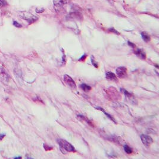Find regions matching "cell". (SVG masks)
Returning <instances> with one entry per match:
<instances>
[{"mask_svg":"<svg viewBox=\"0 0 159 159\" xmlns=\"http://www.w3.org/2000/svg\"><path fill=\"white\" fill-rule=\"evenodd\" d=\"M9 76L3 69H0V79L4 82H8Z\"/></svg>","mask_w":159,"mask_h":159,"instance_id":"7","label":"cell"},{"mask_svg":"<svg viewBox=\"0 0 159 159\" xmlns=\"http://www.w3.org/2000/svg\"><path fill=\"white\" fill-rule=\"evenodd\" d=\"M97 108V109H98V110H100L101 111H102V112H104V114H106V115L107 116V117H108L109 118V119H110L111 120H112V121H113L114 123H116V121H114V118H113V117H112V116H110V114H108V113H106V112H105V111H104V110H103V108Z\"/></svg>","mask_w":159,"mask_h":159,"instance_id":"14","label":"cell"},{"mask_svg":"<svg viewBox=\"0 0 159 159\" xmlns=\"http://www.w3.org/2000/svg\"><path fill=\"white\" fill-rule=\"evenodd\" d=\"M80 86H81V88L82 89L83 91H84L85 92H88V91H90V90H91V87L85 84H81Z\"/></svg>","mask_w":159,"mask_h":159,"instance_id":"12","label":"cell"},{"mask_svg":"<svg viewBox=\"0 0 159 159\" xmlns=\"http://www.w3.org/2000/svg\"><path fill=\"white\" fill-rule=\"evenodd\" d=\"M141 140L142 142L146 147H149L153 142L152 138L147 135L142 134L141 135Z\"/></svg>","mask_w":159,"mask_h":159,"instance_id":"4","label":"cell"},{"mask_svg":"<svg viewBox=\"0 0 159 159\" xmlns=\"http://www.w3.org/2000/svg\"><path fill=\"white\" fill-rule=\"evenodd\" d=\"M69 2V0H53L54 5L57 7H62Z\"/></svg>","mask_w":159,"mask_h":159,"instance_id":"8","label":"cell"},{"mask_svg":"<svg viewBox=\"0 0 159 159\" xmlns=\"http://www.w3.org/2000/svg\"><path fill=\"white\" fill-rule=\"evenodd\" d=\"M124 150L127 154H131L132 153V150L131 147H129L127 145H125L124 146Z\"/></svg>","mask_w":159,"mask_h":159,"instance_id":"13","label":"cell"},{"mask_svg":"<svg viewBox=\"0 0 159 159\" xmlns=\"http://www.w3.org/2000/svg\"><path fill=\"white\" fill-rule=\"evenodd\" d=\"M123 92H124V94H125V95L127 96V97H131V94L129 93V92H127V91L123 90Z\"/></svg>","mask_w":159,"mask_h":159,"instance_id":"17","label":"cell"},{"mask_svg":"<svg viewBox=\"0 0 159 159\" xmlns=\"http://www.w3.org/2000/svg\"><path fill=\"white\" fill-rule=\"evenodd\" d=\"M13 25H14V26H16L17 27H22V25H20V23H18V22H16V21L13 22Z\"/></svg>","mask_w":159,"mask_h":159,"instance_id":"16","label":"cell"},{"mask_svg":"<svg viewBox=\"0 0 159 159\" xmlns=\"http://www.w3.org/2000/svg\"><path fill=\"white\" fill-rule=\"evenodd\" d=\"M63 80L64 82H65V84L69 86L70 88L72 89L76 88V85L75 82L70 76L67 75H64Z\"/></svg>","mask_w":159,"mask_h":159,"instance_id":"3","label":"cell"},{"mask_svg":"<svg viewBox=\"0 0 159 159\" xmlns=\"http://www.w3.org/2000/svg\"><path fill=\"white\" fill-rule=\"evenodd\" d=\"M141 36L144 41L148 42L150 41V36L148 35V34L147 33H146L145 32H142L141 33Z\"/></svg>","mask_w":159,"mask_h":159,"instance_id":"11","label":"cell"},{"mask_svg":"<svg viewBox=\"0 0 159 159\" xmlns=\"http://www.w3.org/2000/svg\"><path fill=\"white\" fill-rule=\"evenodd\" d=\"M128 44H129V45H130V46H131V47H133V48H134V47H135V45H134V44H133V43H132V42H128Z\"/></svg>","mask_w":159,"mask_h":159,"instance_id":"21","label":"cell"},{"mask_svg":"<svg viewBox=\"0 0 159 159\" xmlns=\"http://www.w3.org/2000/svg\"><path fill=\"white\" fill-rule=\"evenodd\" d=\"M91 61H92V64H93V65L95 66V67H96V68H97L98 67V65H97V63L95 62V60H94V59H92V58H91Z\"/></svg>","mask_w":159,"mask_h":159,"instance_id":"18","label":"cell"},{"mask_svg":"<svg viewBox=\"0 0 159 159\" xmlns=\"http://www.w3.org/2000/svg\"><path fill=\"white\" fill-rule=\"evenodd\" d=\"M5 134H0V141L3 140V138L5 137Z\"/></svg>","mask_w":159,"mask_h":159,"instance_id":"20","label":"cell"},{"mask_svg":"<svg viewBox=\"0 0 159 159\" xmlns=\"http://www.w3.org/2000/svg\"><path fill=\"white\" fill-rule=\"evenodd\" d=\"M110 31H111V32H115V33H116H116H117V34H119V32H117V31H115V30H114V29H110Z\"/></svg>","mask_w":159,"mask_h":159,"instance_id":"22","label":"cell"},{"mask_svg":"<svg viewBox=\"0 0 159 159\" xmlns=\"http://www.w3.org/2000/svg\"><path fill=\"white\" fill-rule=\"evenodd\" d=\"M7 5V3L5 0H0V7Z\"/></svg>","mask_w":159,"mask_h":159,"instance_id":"15","label":"cell"},{"mask_svg":"<svg viewBox=\"0 0 159 159\" xmlns=\"http://www.w3.org/2000/svg\"><path fill=\"white\" fill-rule=\"evenodd\" d=\"M106 79H108V80L114 81V82L118 81L117 77H116V75L112 72H107L106 73Z\"/></svg>","mask_w":159,"mask_h":159,"instance_id":"6","label":"cell"},{"mask_svg":"<svg viewBox=\"0 0 159 159\" xmlns=\"http://www.w3.org/2000/svg\"><path fill=\"white\" fill-rule=\"evenodd\" d=\"M57 141L60 147L61 151L63 154L67 152H76L75 148L69 142L62 139H59Z\"/></svg>","mask_w":159,"mask_h":159,"instance_id":"1","label":"cell"},{"mask_svg":"<svg viewBox=\"0 0 159 159\" xmlns=\"http://www.w3.org/2000/svg\"><path fill=\"white\" fill-rule=\"evenodd\" d=\"M116 74L120 78H125L127 75V69L125 67H119L116 69Z\"/></svg>","mask_w":159,"mask_h":159,"instance_id":"5","label":"cell"},{"mask_svg":"<svg viewBox=\"0 0 159 159\" xmlns=\"http://www.w3.org/2000/svg\"><path fill=\"white\" fill-rule=\"evenodd\" d=\"M44 11V9L42 8H36V12L37 13H42V12H43Z\"/></svg>","mask_w":159,"mask_h":159,"instance_id":"19","label":"cell"},{"mask_svg":"<svg viewBox=\"0 0 159 159\" xmlns=\"http://www.w3.org/2000/svg\"><path fill=\"white\" fill-rule=\"evenodd\" d=\"M69 17L71 18H73V19H82V14L79 13L77 11H75V12H71L69 14Z\"/></svg>","mask_w":159,"mask_h":159,"instance_id":"9","label":"cell"},{"mask_svg":"<svg viewBox=\"0 0 159 159\" xmlns=\"http://www.w3.org/2000/svg\"><path fill=\"white\" fill-rule=\"evenodd\" d=\"M135 54H136V55H137V56L140 58L143 59V60L146 58V55H145V53H144L142 50H141V49H138V50L136 51Z\"/></svg>","mask_w":159,"mask_h":159,"instance_id":"10","label":"cell"},{"mask_svg":"<svg viewBox=\"0 0 159 159\" xmlns=\"http://www.w3.org/2000/svg\"><path fill=\"white\" fill-rule=\"evenodd\" d=\"M19 16L23 19L26 20V21L29 22V23H33V22H35L36 20L38 19V18L36 16L33 15L32 14L29 13L27 12H21L20 13Z\"/></svg>","mask_w":159,"mask_h":159,"instance_id":"2","label":"cell"}]
</instances>
